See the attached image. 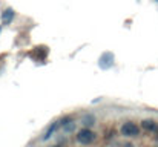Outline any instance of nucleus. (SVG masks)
<instances>
[{"instance_id": "obj_1", "label": "nucleus", "mask_w": 158, "mask_h": 147, "mask_svg": "<svg viewBox=\"0 0 158 147\" xmlns=\"http://www.w3.org/2000/svg\"><path fill=\"white\" fill-rule=\"evenodd\" d=\"M95 140H97V135L91 127H81L75 133V141L81 146H91L95 143Z\"/></svg>"}, {"instance_id": "obj_2", "label": "nucleus", "mask_w": 158, "mask_h": 147, "mask_svg": "<svg viewBox=\"0 0 158 147\" xmlns=\"http://www.w3.org/2000/svg\"><path fill=\"white\" fill-rule=\"evenodd\" d=\"M120 133L124 137V138H138L140 133H141V127L135 123V121H126L123 123L121 129H120Z\"/></svg>"}, {"instance_id": "obj_3", "label": "nucleus", "mask_w": 158, "mask_h": 147, "mask_svg": "<svg viewBox=\"0 0 158 147\" xmlns=\"http://www.w3.org/2000/svg\"><path fill=\"white\" fill-rule=\"evenodd\" d=\"M140 127H141L144 132H148V133H157L158 132V123L155 120H152V118L143 120V121L140 123Z\"/></svg>"}, {"instance_id": "obj_4", "label": "nucleus", "mask_w": 158, "mask_h": 147, "mask_svg": "<svg viewBox=\"0 0 158 147\" xmlns=\"http://www.w3.org/2000/svg\"><path fill=\"white\" fill-rule=\"evenodd\" d=\"M112 61H114V55H112L110 52H106V54H103V55L100 57V66H102L103 69L110 67V66H112Z\"/></svg>"}, {"instance_id": "obj_5", "label": "nucleus", "mask_w": 158, "mask_h": 147, "mask_svg": "<svg viewBox=\"0 0 158 147\" xmlns=\"http://www.w3.org/2000/svg\"><path fill=\"white\" fill-rule=\"evenodd\" d=\"M60 127H61V126H60V121H54L52 124L46 129V132H45V135H43V140L46 141V140H49L51 137H54V133H55Z\"/></svg>"}, {"instance_id": "obj_6", "label": "nucleus", "mask_w": 158, "mask_h": 147, "mask_svg": "<svg viewBox=\"0 0 158 147\" xmlns=\"http://www.w3.org/2000/svg\"><path fill=\"white\" fill-rule=\"evenodd\" d=\"M14 15H15L14 9H11V8L5 9V11L2 12V22H3V25H8V23H11V22L14 20Z\"/></svg>"}, {"instance_id": "obj_7", "label": "nucleus", "mask_w": 158, "mask_h": 147, "mask_svg": "<svg viewBox=\"0 0 158 147\" xmlns=\"http://www.w3.org/2000/svg\"><path fill=\"white\" fill-rule=\"evenodd\" d=\"M81 123H83V126H85V127H92V126L97 123V118H95L92 113H88V115H85V116H83Z\"/></svg>"}, {"instance_id": "obj_8", "label": "nucleus", "mask_w": 158, "mask_h": 147, "mask_svg": "<svg viewBox=\"0 0 158 147\" xmlns=\"http://www.w3.org/2000/svg\"><path fill=\"white\" fill-rule=\"evenodd\" d=\"M115 135H117V132L109 127V129H106L105 132H103V140L105 141H112V140H115Z\"/></svg>"}, {"instance_id": "obj_9", "label": "nucleus", "mask_w": 158, "mask_h": 147, "mask_svg": "<svg viewBox=\"0 0 158 147\" xmlns=\"http://www.w3.org/2000/svg\"><path fill=\"white\" fill-rule=\"evenodd\" d=\"M63 130H64V132H72V130H75V121L68 123V124L63 127Z\"/></svg>"}, {"instance_id": "obj_10", "label": "nucleus", "mask_w": 158, "mask_h": 147, "mask_svg": "<svg viewBox=\"0 0 158 147\" xmlns=\"http://www.w3.org/2000/svg\"><path fill=\"white\" fill-rule=\"evenodd\" d=\"M121 147H135V146H134L131 141H126V143H123V146H121Z\"/></svg>"}, {"instance_id": "obj_11", "label": "nucleus", "mask_w": 158, "mask_h": 147, "mask_svg": "<svg viewBox=\"0 0 158 147\" xmlns=\"http://www.w3.org/2000/svg\"><path fill=\"white\" fill-rule=\"evenodd\" d=\"M51 147H61L60 144H55V146H51Z\"/></svg>"}, {"instance_id": "obj_12", "label": "nucleus", "mask_w": 158, "mask_h": 147, "mask_svg": "<svg viewBox=\"0 0 158 147\" xmlns=\"http://www.w3.org/2000/svg\"><path fill=\"white\" fill-rule=\"evenodd\" d=\"M0 31H2V26H0Z\"/></svg>"}, {"instance_id": "obj_13", "label": "nucleus", "mask_w": 158, "mask_h": 147, "mask_svg": "<svg viewBox=\"0 0 158 147\" xmlns=\"http://www.w3.org/2000/svg\"><path fill=\"white\" fill-rule=\"evenodd\" d=\"M157 133H158V132H157Z\"/></svg>"}]
</instances>
